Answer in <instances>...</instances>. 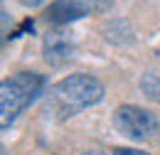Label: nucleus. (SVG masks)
<instances>
[{"instance_id": "1a4fd4ad", "label": "nucleus", "mask_w": 160, "mask_h": 155, "mask_svg": "<svg viewBox=\"0 0 160 155\" xmlns=\"http://www.w3.org/2000/svg\"><path fill=\"white\" fill-rule=\"evenodd\" d=\"M113 155H150V153L138 150V148H113Z\"/></svg>"}, {"instance_id": "423d86ee", "label": "nucleus", "mask_w": 160, "mask_h": 155, "mask_svg": "<svg viewBox=\"0 0 160 155\" xmlns=\"http://www.w3.org/2000/svg\"><path fill=\"white\" fill-rule=\"evenodd\" d=\"M103 37L113 44H133L136 37H133V27L126 22V20H113L103 27Z\"/></svg>"}, {"instance_id": "39448f33", "label": "nucleus", "mask_w": 160, "mask_h": 155, "mask_svg": "<svg viewBox=\"0 0 160 155\" xmlns=\"http://www.w3.org/2000/svg\"><path fill=\"white\" fill-rule=\"evenodd\" d=\"M79 18H84L81 10L77 5H72L69 0H54L47 8V20L52 25H69V22H74V20H79Z\"/></svg>"}, {"instance_id": "9b49d317", "label": "nucleus", "mask_w": 160, "mask_h": 155, "mask_svg": "<svg viewBox=\"0 0 160 155\" xmlns=\"http://www.w3.org/2000/svg\"><path fill=\"white\" fill-rule=\"evenodd\" d=\"M81 155H106V153H101V150H86V153H81Z\"/></svg>"}, {"instance_id": "9d476101", "label": "nucleus", "mask_w": 160, "mask_h": 155, "mask_svg": "<svg viewBox=\"0 0 160 155\" xmlns=\"http://www.w3.org/2000/svg\"><path fill=\"white\" fill-rule=\"evenodd\" d=\"M20 2L25 5V8H37V5H42L44 0H20Z\"/></svg>"}, {"instance_id": "20e7f679", "label": "nucleus", "mask_w": 160, "mask_h": 155, "mask_svg": "<svg viewBox=\"0 0 160 155\" xmlns=\"http://www.w3.org/2000/svg\"><path fill=\"white\" fill-rule=\"evenodd\" d=\"M74 49H77L74 37L69 32H64V30H52L42 39V54H44V62L49 67L67 64L69 59L74 57Z\"/></svg>"}, {"instance_id": "0eeeda50", "label": "nucleus", "mask_w": 160, "mask_h": 155, "mask_svg": "<svg viewBox=\"0 0 160 155\" xmlns=\"http://www.w3.org/2000/svg\"><path fill=\"white\" fill-rule=\"evenodd\" d=\"M140 91L148 98H153L155 103H160V74L158 72H145L140 77Z\"/></svg>"}, {"instance_id": "6e6552de", "label": "nucleus", "mask_w": 160, "mask_h": 155, "mask_svg": "<svg viewBox=\"0 0 160 155\" xmlns=\"http://www.w3.org/2000/svg\"><path fill=\"white\" fill-rule=\"evenodd\" d=\"M72 5H77L81 10V15H89V12H106L113 0H69Z\"/></svg>"}, {"instance_id": "7ed1b4c3", "label": "nucleus", "mask_w": 160, "mask_h": 155, "mask_svg": "<svg viewBox=\"0 0 160 155\" xmlns=\"http://www.w3.org/2000/svg\"><path fill=\"white\" fill-rule=\"evenodd\" d=\"M113 126L121 136L131 138V140H148V138L160 133V121L155 113H150L148 108H140L133 103H121L113 111Z\"/></svg>"}, {"instance_id": "f03ea898", "label": "nucleus", "mask_w": 160, "mask_h": 155, "mask_svg": "<svg viewBox=\"0 0 160 155\" xmlns=\"http://www.w3.org/2000/svg\"><path fill=\"white\" fill-rule=\"evenodd\" d=\"M44 86H47V79L37 72H18L12 77L2 79V84H0V126H2V131L40 96Z\"/></svg>"}, {"instance_id": "f257e3e1", "label": "nucleus", "mask_w": 160, "mask_h": 155, "mask_svg": "<svg viewBox=\"0 0 160 155\" xmlns=\"http://www.w3.org/2000/svg\"><path fill=\"white\" fill-rule=\"evenodd\" d=\"M103 98V84L91 74H69L59 79L47 94V111L64 121Z\"/></svg>"}]
</instances>
